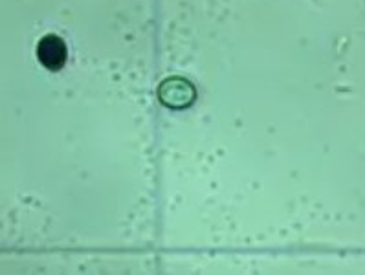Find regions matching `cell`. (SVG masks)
Returning <instances> with one entry per match:
<instances>
[{
    "instance_id": "6da1fadb",
    "label": "cell",
    "mask_w": 365,
    "mask_h": 275,
    "mask_svg": "<svg viewBox=\"0 0 365 275\" xmlns=\"http://www.w3.org/2000/svg\"><path fill=\"white\" fill-rule=\"evenodd\" d=\"M37 57L48 70H59L66 61V44L57 35H46L37 46Z\"/></svg>"
},
{
    "instance_id": "7a4b0ae2",
    "label": "cell",
    "mask_w": 365,
    "mask_h": 275,
    "mask_svg": "<svg viewBox=\"0 0 365 275\" xmlns=\"http://www.w3.org/2000/svg\"><path fill=\"white\" fill-rule=\"evenodd\" d=\"M191 88H193V86L187 81H184V79H169V81H165L162 85L160 98H162L163 103L171 105V107L175 105V99H178L182 107V105L190 103V101H185V98L193 101L195 92H187V94H185V90H191Z\"/></svg>"
}]
</instances>
